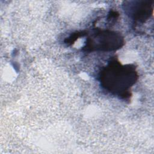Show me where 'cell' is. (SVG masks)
Returning a JSON list of instances; mask_svg holds the SVG:
<instances>
[{
  "label": "cell",
  "instance_id": "cell-1",
  "mask_svg": "<svg viewBox=\"0 0 154 154\" xmlns=\"http://www.w3.org/2000/svg\"><path fill=\"white\" fill-rule=\"evenodd\" d=\"M104 87L116 93H125L135 82L136 75L130 67L112 63L103 70L102 76Z\"/></svg>",
  "mask_w": 154,
  "mask_h": 154
},
{
  "label": "cell",
  "instance_id": "cell-2",
  "mask_svg": "<svg viewBox=\"0 0 154 154\" xmlns=\"http://www.w3.org/2000/svg\"><path fill=\"white\" fill-rule=\"evenodd\" d=\"M123 42L120 36L111 32L100 31L94 33L88 40V49L111 51L121 47Z\"/></svg>",
  "mask_w": 154,
  "mask_h": 154
}]
</instances>
